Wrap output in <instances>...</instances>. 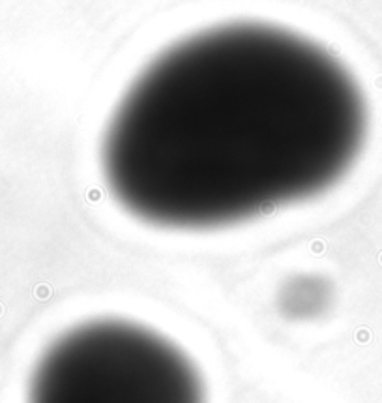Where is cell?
<instances>
[{"mask_svg":"<svg viewBox=\"0 0 382 403\" xmlns=\"http://www.w3.org/2000/svg\"><path fill=\"white\" fill-rule=\"evenodd\" d=\"M354 75L326 49L264 23H231L154 59L101 144L114 201L141 222L206 231L334 188L367 139Z\"/></svg>","mask_w":382,"mask_h":403,"instance_id":"obj_1","label":"cell"},{"mask_svg":"<svg viewBox=\"0 0 382 403\" xmlns=\"http://www.w3.org/2000/svg\"><path fill=\"white\" fill-rule=\"evenodd\" d=\"M28 403H206L189 356L144 324L94 319L66 330L37 362Z\"/></svg>","mask_w":382,"mask_h":403,"instance_id":"obj_2","label":"cell"}]
</instances>
